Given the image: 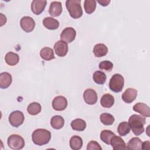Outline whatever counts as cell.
Here are the masks:
<instances>
[{
  "instance_id": "cell-7",
  "label": "cell",
  "mask_w": 150,
  "mask_h": 150,
  "mask_svg": "<svg viewBox=\"0 0 150 150\" xmlns=\"http://www.w3.org/2000/svg\"><path fill=\"white\" fill-rule=\"evenodd\" d=\"M76 36V31L75 29L71 27H67L62 30L60 34V39L67 43H69L75 39Z\"/></svg>"
},
{
  "instance_id": "cell-34",
  "label": "cell",
  "mask_w": 150,
  "mask_h": 150,
  "mask_svg": "<svg viewBox=\"0 0 150 150\" xmlns=\"http://www.w3.org/2000/svg\"><path fill=\"white\" fill-rule=\"evenodd\" d=\"M102 150V148L100 144L95 141H91L87 146V150Z\"/></svg>"
},
{
  "instance_id": "cell-1",
  "label": "cell",
  "mask_w": 150,
  "mask_h": 150,
  "mask_svg": "<svg viewBox=\"0 0 150 150\" xmlns=\"http://www.w3.org/2000/svg\"><path fill=\"white\" fill-rule=\"evenodd\" d=\"M146 122L145 117L140 115L133 114L129 118L128 124L135 135H139L144 132V125Z\"/></svg>"
},
{
  "instance_id": "cell-8",
  "label": "cell",
  "mask_w": 150,
  "mask_h": 150,
  "mask_svg": "<svg viewBox=\"0 0 150 150\" xmlns=\"http://www.w3.org/2000/svg\"><path fill=\"white\" fill-rule=\"evenodd\" d=\"M20 25L23 31L29 33L34 29L35 27V22L32 18L25 16L21 19Z\"/></svg>"
},
{
  "instance_id": "cell-23",
  "label": "cell",
  "mask_w": 150,
  "mask_h": 150,
  "mask_svg": "<svg viewBox=\"0 0 150 150\" xmlns=\"http://www.w3.org/2000/svg\"><path fill=\"white\" fill-rule=\"evenodd\" d=\"M40 56L42 59L48 61L55 58L53 50L52 48L49 47H45L40 51Z\"/></svg>"
},
{
  "instance_id": "cell-17",
  "label": "cell",
  "mask_w": 150,
  "mask_h": 150,
  "mask_svg": "<svg viewBox=\"0 0 150 150\" xmlns=\"http://www.w3.org/2000/svg\"><path fill=\"white\" fill-rule=\"evenodd\" d=\"M12 78L10 73L2 72L0 74V87L1 88H8L12 83Z\"/></svg>"
},
{
  "instance_id": "cell-35",
  "label": "cell",
  "mask_w": 150,
  "mask_h": 150,
  "mask_svg": "<svg viewBox=\"0 0 150 150\" xmlns=\"http://www.w3.org/2000/svg\"><path fill=\"white\" fill-rule=\"evenodd\" d=\"M97 2L98 4H100V5L103 6H106L110 4L111 1L110 0H98Z\"/></svg>"
},
{
  "instance_id": "cell-26",
  "label": "cell",
  "mask_w": 150,
  "mask_h": 150,
  "mask_svg": "<svg viewBox=\"0 0 150 150\" xmlns=\"http://www.w3.org/2000/svg\"><path fill=\"white\" fill-rule=\"evenodd\" d=\"M71 127L73 130L83 131L86 128V122L81 118H77L71 121Z\"/></svg>"
},
{
  "instance_id": "cell-25",
  "label": "cell",
  "mask_w": 150,
  "mask_h": 150,
  "mask_svg": "<svg viewBox=\"0 0 150 150\" xmlns=\"http://www.w3.org/2000/svg\"><path fill=\"white\" fill-rule=\"evenodd\" d=\"M70 147L73 150H79L83 146L82 138L77 135L73 136L69 142Z\"/></svg>"
},
{
  "instance_id": "cell-21",
  "label": "cell",
  "mask_w": 150,
  "mask_h": 150,
  "mask_svg": "<svg viewBox=\"0 0 150 150\" xmlns=\"http://www.w3.org/2000/svg\"><path fill=\"white\" fill-rule=\"evenodd\" d=\"M142 141L138 137L132 138L127 144V149L129 150L142 149Z\"/></svg>"
},
{
  "instance_id": "cell-11",
  "label": "cell",
  "mask_w": 150,
  "mask_h": 150,
  "mask_svg": "<svg viewBox=\"0 0 150 150\" xmlns=\"http://www.w3.org/2000/svg\"><path fill=\"white\" fill-rule=\"evenodd\" d=\"M47 1L46 0H34L31 4L32 12L35 15H40L46 7Z\"/></svg>"
},
{
  "instance_id": "cell-12",
  "label": "cell",
  "mask_w": 150,
  "mask_h": 150,
  "mask_svg": "<svg viewBox=\"0 0 150 150\" xmlns=\"http://www.w3.org/2000/svg\"><path fill=\"white\" fill-rule=\"evenodd\" d=\"M68 49L67 43L61 40L56 42L54 45L55 53L59 57L65 56L68 52Z\"/></svg>"
},
{
  "instance_id": "cell-2",
  "label": "cell",
  "mask_w": 150,
  "mask_h": 150,
  "mask_svg": "<svg viewBox=\"0 0 150 150\" xmlns=\"http://www.w3.org/2000/svg\"><path fill=\"white\" fill-rule=\"evenodd\" d=\"M51 139V133L49 131L38 128L35 129L32 134V139L36 145L42 146L48 144Z\"/></svg>"
},
{
  "instance_id": "cell-31",
  "label": "cell",
  "mask_w": 150,
  "mask_h": 150,
  "mask_svg": "<svg viewBox=\"0 0 150 150\" xmlns=\"http://www.w3.org/2000/svg\"><path fill=\"white\" fill-rule=\"evenodd\" d=\"M96 1L94 0H85L84 8L86 12L88 14L93 13L96 8Z\"/></svg>"
},
{
  "instance_id": "cell-33",
  "label": "cell",
  "mask_w": 150,
  "mask_h": 150,
  "mask_svg": "<svg viewBox=\"0 0 150 150\" xmlns=\"http://www.w3.org/2000/svg\"><path fill=\"white\" fill-rule=\"evenodd\" d=\"M113 68V64L109 60H104L100 63L99 69L107 71H111Z\"/></svg>"
},
{
  "instance_id": "cell-28",
  "label": "cell",
  "mask_w": 150,
  "mask_h": 150,
  "mask_svg": "<svg viewBox=\"0 0 150 150\" xmlns=\"http://www.w3.org/2000/svg\"><path fill=\"white\" fill-rule=\"evenodd\" d=\"M42 110L40 104L37 102H33L29 104L27 107V111L32 115H36L38 114Z\"/></svg>"
},
{
  "instance_id": "cell-4",
  "label": "cell",
  "mask_w": 150,
  "mask_h": 150,
  "mask_svg": "<svg viewBox=\"0 0 150 150\" xmlns=\"http://www.w3.org/2000/svg\"><path fill=\"white\" fill-rule=\"evenodd\" d=\"M124 86V79L120 74H114L110 79L109 82L110 89L115 92H120Z\"/></svg>"
},
{
  "instance_id": "cell-32",
  "label": "cell",
  "mask_w": 150,
  "mask_h": 150,
  "mask_svg": "<svg viewBox=\"0 0 150 150\" xmlns=\"http://www.w3.org/2000/svg\"><path fill=\"white\" fill-rule=\"evenodd\" d=\"M101 122L105 125H112L114 121V117L112 115L109 113H103L100 117Z\"/></svg>"
},
{
  "instance_id": "cell-24",
  "label": "cell",
  "mask_w": 150,
  "mask_h": 150,
  "mask_svg": "<svg viewBox=\"0 0 150 150\" xmlns=\"http://www.w3.org/2000/svg\"><path fill=\"white\" fill-rule=\"evenodd\" d=\"M64 124V120L60 115H54L50 120V125L54 129H61Z\"/></svg>"
},
{
  "instance_id": "cell-15",
  "label": "cell",
  "mask_w": 150,
  "mask_h": 150,
  "mask_svg": "<svg viewBox=\"0 0 150 150\" xmlns=\"http://www.w3.org/2000/svg\"><path fill=\"white\" fill-rule=\"evenodd\" d=\"M133 110L138 112L141 115L149 117L150 116V108L149 107L143 103H137L133 106Z\"/></svg>"
},
{
  "instance_id": "cell-14",
  "label": "cell",
  "mask_w": 150,
  "mask_h": 150,
  "mask_svg": "<svg viewBox=\"0 0 150 150\" xmlns=\"http://www.w3.org/2000/svg\"><path fill=\"white\" fill-rule=\"evenodd\" d=\"M137 91L132 88H127L122 94V100L128 104L133 102L137 98Z\"/></svg>"
},
{
  "instance_id": "cell-3",
  "label": "cell",
  "mask_w": 150,
  "mask_h": 150,
  "mask_svg": "<svg viewBox=\"0 0 150 150\" xmlns=\"http://www.w3.org/2000/svg\"><path fill=\"white\" fill-rule=\"evenodd\" d=\"M66 6L71 18L78 19L83 15L80 0H67L66 1Z\"/></svg>"
},
{
  "instance_id": "cell-29",
  "label": "cell",
  "mask_w": 150,
  "mask_h": 150,
  "mask_svg": "<svg viewBox=\"0 0 150 150\" xmlns=\"http://www.w3.org/2000/svg\"><path fill=\"white\" fill-rule=\"evenodd\" d=\"M106 75L101 71H96L93 73V79L98 84H103L106 81Z\"/></svg>"
},
{
  "instance_id": "cell-13",
  "label": "cell",
  "mask_w": 150,
  "mask_h": 150,
  "mask_svg": "<svg viewBox=\"0 0 150 150\" xmlns=\"http://www.w3.org/2000/svg\"><path fill=\"white\" fill-rule=\"evenodd\" d=\"M110 144L111 145L114 150H122L127 149V145L124 141L119 136L115 135L112 137L110 141Z\"/></svg>"
},
{
  "instance_id": "cell-36",
  "label": "cell",
  "mask_w": 150,
  "mask_h": 150,
  "mask_svg": "<svg viewBox=\"0 0 150 150\" xmlns=\"http://www.w3.org/2000/svg\"><path fill=\"white\" fill-rule=\"evenodd\" d=\"M150 149V142L149 141H146L142 142V149Z\"/></svg>"
},
{
  "instance_id": "cell-22",
  "label": "cell",
  "mask_w": 150,
  "mask_h": 150,
  "mask_svg": "<svg viewBox=\"0 0 150 150\" xmlns=\"http://www.w3.org/2000/svg\"><path fill=\"white\" fill-rule=\"evenodd\" d=\"M5 62L9 66H15L19 61V57L16 53L9 52L5 56Z\"/></svg>"
},
{
  "instance_id": "cell-9",
  "label": "cell",
  "mask_w": 150,
  "mask_h": 150,
  "mask_svg": "<svg viewBox=\"0 0 150 150\" xmlns=\"http://www.w3.org/2000/svg\"><path fill=\"white\" fill-rule=\"evenodd\" d=\"M67 106V100L63 96H58L54 98L52 101V107L56 111H63Z\"/></svg>"
},
{
  "instance_id": "cell-10",
  "label": "cell",
  "mask_w": 150,
  "mask_h": 150,
  "mask_svg": "<svg viewBox=\"0 0 150 150\" xmlns=\"http://www.w3.org/2000/svg\"><path fill=\"white\" fill-rule=\"evenodd\" d=\"M83 98L86 103L87 104L93 105L95 104L97 101V94L94 90L87 88L84 91Z\"/></svg>"
},
{
  "instance_id": "cell-6",
  "label": "cell",
  "mask_w": 150,
  "mask_h": 150,
  "mask_svg": "<svg viewBox=\"0 0 150 150\" xmlns=\"http://www.w3.org/2000/svg\"><path fill=\"white\" fill-rule=\"evenodd\" d=\"M25 120L24 115L21 111L16 110L12 112L9 116V122L14 127H18L21 125Z\"/></svg>"
},
{
  "instance_id": "cell-16",
  "label": "cell",
  "mask_w": 150,
  "mask_h": 150,
  "mask_svg": "<svg viewBox=\"0 0 150 150\" xmlns=\"http://www.w3.org/2000/svg\"><path fill=\"white\" fill-rule=\"evenodd\" d=\"M62 3L59 1H53L50 3L49 13L53 17L59 16L62 12Z\"/></svg>"
},
{
  "instance_id": "cell-30",
  "label": "cell",
  "mask_w": 150,
  "mask_h": 150,
  "mask_svg": "<svg viewBox=\"0 0 150 150\" xmlns=\"http://www.w3.org/2000/svg\"><path fill=\"white\" fill-rule=\"evenodd\" d=\"M114 135L115 134L112 131L108 129H104L100 133V139L105 144L110 145L111 139Z\"/></svg>"
},
{
  "instance_id": "cell-19",
  "label": "cell",
  "mask_w": 150,
  "mask_h": 150,
  "mask_svg": "<svg viewBox=\"0 0 150 150\" xmlns=\"http://www.w3.org/2000/svg\"><path fill=\"white\" fill-rule=\"evenodd\" d=\"M93 53L97 57H103L107 54L108 47L103 43L96 44L93 48Z\"/></svg>"
},
{
  "instance_id": "cell-18",
  "label": "cell",
  "mask_w": 150,
  "mask_h": 150,
  "mask_svg": "<svg viewBox=\"0 0 150 150\" xmlns=\"http://www.w3.org/2000/svg\"><path fill=\"white\" fill-rule=\"evenodd\" d=\"M43 26L49 30L57 29L59 26V22L52 17H46L43 21Z\"/></svg>"
},
{
  "instance_id": "cell-5",
  "label": "cell",
  "mask_w": 150,
  "mask_h": 150,
  "mask_svg": "<svg viewBox=\"0 0 150 150\" xmlns=\"http://www.w3.org/2000/svg\"><path fill=\"white\" fill-rule=\"evenodd\" d=\"M8 146L14 150H19L22 149L25 146L24 139L19 135L12 134L7 140Z\"/></svg>"
},
{
  "instance_id": "cell-27",
  "label": "cell",
  "mask_w": 150,
  "mask_h": 150,
  "mask_svg": "<svg viewBox=\"0 0 150 150\" xmlns=\"http://www.w3.org/2000/svg\"><path fill=\"white\" fill-rule=\"evenodd\" d=\"M131 130L129 125L128 122L123 121L119 124L118 128H117V131L118 134L120 136L124 137L127 135L129 133Z\"/></svg>"
},
{
  "instance_id": "cell-20",
  "label": "cell",
  "mask_w": 150,
  "mask_h": 150,
  "mask_svg": "<svg viewBox=\"0 0 150 150\" xmlns=\"http://www.w3.org/2000/svg\"><path fill=\"white\" fill-rule=\"evenodd\" d=\"M100 103L103 107L109 108L114 105V98L110 94H105L101 97Z\"/></svg>"
},
{
  "instance_id": "cell-37",
  "label": "cell",
  "mask_w": 150,
  "mask_h": 150,
  "mask_svg": "<svg viewBox=\"0 0 150 150\" xmlns=\"http://www.w3.org/2000/svg\"><path fill=\"white\" fill-rule=\"evenodd\" d=\"M0 15H1V25H0V26H2L6 22V18L2 13H0Z\"/></svg>"
}]
</instances>
